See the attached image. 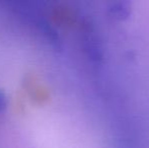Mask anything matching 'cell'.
<instances>
[{"label": "cell", "instance_id": "obj_4", "mask_svg": "<svg viewBox=\"0 0 149 148\" xmlns=\"http://www.w3.org/2000/svg\"><path fill=\"white\" fill-rule=\"evenodd\" d=\"M8 109V99L7 94L2 89H0V114H3Z\"/></svg>", "mask_w": 149, "mask_h": 148}, {"label": "cell", "instance_id": "obj_3", "mask_svg": "<svg viewBox=\"0 0 149 148\" xmlns=\"http://www.w3.org/2000/svg\"><path fill=\"white\" fill-rule=\"evenodd\" d=\"M108 14L115 20H126L132 13V3L127 0H117L109 2L107 6Z\"/></svg>", "mask_w": 149, "mask_h": 148}, {"label": "cell", "instance_id": "obj_2", "mask_svg": "<svg viewBox=\"0 0 149 148\" xmlns=\"http://www.w3.org/2000/svg\"><path fill=\"white\" fill-rule=\"evenodd\" d=\"M81 43L85 56L88 58L89 61L92 64L100 65L104 58V52L100 37L91 24H85L83 26L81 33Z\"/></svg>", "mask_w": 149, "mask_h": 148}, {"label": "cell", "instance_id": "obj_1", "mask_svg": "<svg viewBox=\"0 0 149 148\" xmlns=\"http://www.w3.org/2000/svg\"><path fill=\"white\" fill-rule=\"evenodd\" d=\"M7 4L10 6L11 11L35 28L36 32L45 40L50 47L57 51L62 50L63 40L57 28L39 10L36 9L30 2L9 1Z\"/></svg>", "mask_w": 149, "mask_h": 148}]
</instances>
